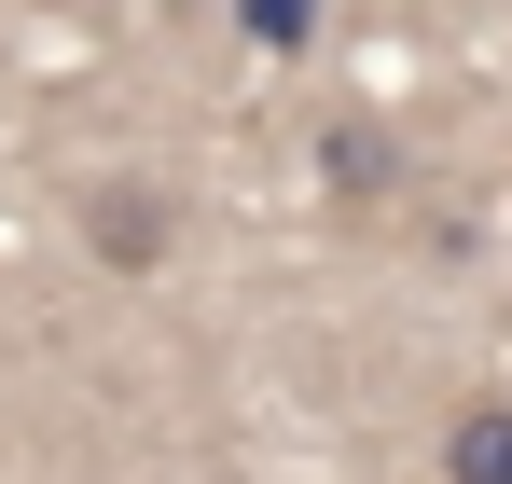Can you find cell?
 I'll return each mask as SVG.
<instances>
[{
    "label": "cell",
    "instance_id": "obj_4",
    "mask_svg": "<svg viewBox=\"0 0 512 484\" xmlns=\"http://www.w3.org/2000/svg\"><path fill=\"white\" fill-rule=\"evenodd\" d=\"M333 180H346V194H374V180H388V139H360V125H333Z\"/></svg>",
    "mask_w": 512,
    "mask_h": 484
},
{
    "label": "cell",
    "instance_id": "obj_1",
    "mask_svg": "<svg viewBox=\"0 0 512 484\" xmlns=\"http://www.w3.org/2000/svg\"><path fill=\"white\" fill-rule=\"evenodd\" d=\"M167 236H180L167 180H97V194H84V249L111 263V277H153V263H167Z\"/></svg>",
    "mask_w": 512,
    "mask_h": 484
},
{
    "label": "cell",
    "instance_id": "obj_5",
    "mask_svg": "<svg viewBox=\"0 0 512 484\" xmlns=\"http://www.w3.org/2000/svg\"><path fill=\"white\" fill-rule=\"evenodd\" d=\"M208 484H236V471H208Z\"/></svg>",
    "mask_w": 512,
    "mask_h": 484
},
{
    "label": "cell",
    "instance_id": "obj_3",
    "mask_svg": "<svg viewBox=\"0 0 512 484\" xmlns=\"http://www.w3.org/2000/svg\"><path fill=\"white\" fill-rule=\"evenodd\" d=\"M236 28H250L263 56H291V42H305V28H319V0H236Z\"/></svg>",
    "mask_w": 512,
    "mask_h": 484
},
{
    "label": "cell",
    "instance_id": "obj_2",
    "mask_svg": "<svg viewBox=\"0 0 512 484\" xmlns=\"http://www.w3.org/2000/svg\"><path fill=\"white\" fill-rule=\"evenodd\" d=\"M443 484H512V402H457L443 415Z\"/></svg>",
    "mask_w": 512,
    "mask_h": 484
}]
</instances>
